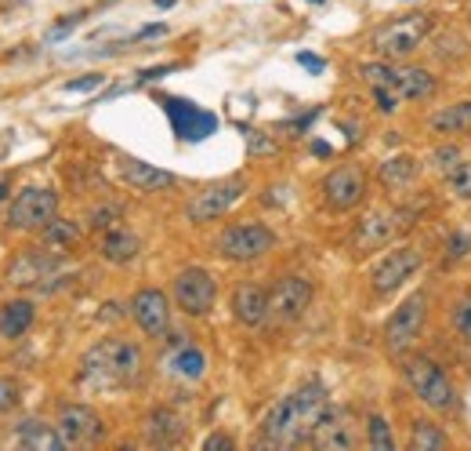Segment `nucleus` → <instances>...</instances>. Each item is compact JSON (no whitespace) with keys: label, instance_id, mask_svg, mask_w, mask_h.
<instances>
[{"label":"nucleus","instance_id":"obj_1","mask_svg":"<svg viewBox=\"0 0 471 451\" xmlns=\"http://www.w3.org/2000/svg\"><path fill=\"white\" fill-rule=\"evenodd\" d=\"M330 412V397L319 383H305L301 390L286 394L261 423V448H301L312 441L316 426Z\"/></svg>","mask_w":471,"mask_h":451},{"label":"nucleus","instance_id":"obj_2","mask_svg":"<svg viewBox=\"0 0 471 451\" xmlns=\"http://www.w3.org/2000/svg\"><path fill=\"white\" fill-rule=\"evenodd\" d=\"M145 354L131 339H102L80 357V383L91 390H124L142 379Z\"/></svg>","mask_w":471,"mask_h":451},{"label":"nucleus","instance_id":"obj_3","mask_svg":"<svg viewBox=\"0 0 471 451\" xmlns=\"http://www.w3.org/2000/svg\"><path fill=\"white\" fill-rule=\"evenodd\" d=\"M403 379H406V386L414 390V397H417L425 408H432V412H439V415L461 412V394H457V386L450 383V375H446L432 357H421V354L403 357Z\"/></svg>","mask_w":471,"mask_h":451},{"label":"nucleus","instance_id":"obj_4","mask_svg":"<svg viewBox=\"0 0 471 451\" xmlns=\"http://www.w3.org/2000/svg\"><path fill=\"white\" fill-rule=\"evenodd\" d=\"M359 77H363L370 87H392L403 102H428V98H436V91H439V80H436L425 66H392L388 58L363 62V66H359Z\"/></svg>","mask_w":471,"mask_h":451},{"label":"nucleus","instance_id":"obj_5","mask_svg":"<svg viewBox=\"0 0 471 451\" xmlns=\"http://www.w3.org/2000/svg\"><path fill=\"white\" fill-rule=\"evenodd\" d=\"M432 26H436L432 15H403V18H396V22H388L385 29L374 33V51L388 62H403L414 51H421Z\"/></svg>","mask_w":471,"mask_h":451},{"label":"nucleus","instance_id":"obj_6","mask_svg":"<svg viewBox=\"0 0 471 451\" xmlns=\"http://www.w3.org/2000/svg\"><path fill=\"white\" fill-rule=\"evenodd\" d=\"M425 317H428V292L421 288V292L406 295L396 306V313L388 317V324H385V350L392 357H406L417 346V339H421Z\"/></svg>","mask_w":471,"mask_h":451},{"label":"nucleus","instance_id":"obj_7","mask_svg":"<svg viewBox=\"0 0 471 451\" xmlns=\"http://www.w3.org/2000/svg\"><path fill=\"white\" fill-rule=\"evenodd\" d=\"M215 248L229 262H257L276 248V233L265 222H236L218 233Z\"/></svg>","mask_w":471,"mask_h":451},{"label":"nucleus","instance_id":"obj_8","mask_svg":"<svg viewBox=\"0 0 471 451\" xmlns=\"http://www.w3.org/2000/svg\"><path fill=\"white\" fill-rule=\"evenodd\" d=\"M403 230H410V211H399V208H374V211H366V215L356 222L352 248H356V251L388 248Z\"/></svg>","mask_w":471,"mask_h":451},{"label":"nucleus","instance_id":"obj_9","mask_svg":"<svg viewBox=\"0 0 471 451\" xmlns=\"http://www.w3.org/2000/svg\"><path fill=\"white\" fill-rule=\"evenodd\" d=\"M425 266V255H421V248H414V244H399V248H392L374 270H370V288H374V295H381V299H388V295H396L417 270Z\"/></svg>","mask_w":471,"mask_h":451},{"label":"nucleus","instance_id":"obj_10","mask_svg":"<svg viewBox=\"0 0 471 451\" xmlns=\"http://www.w3.org/2000/svg\"><path fill=\"white\" fill-rule=\"evenodd\" d=\"M160 106L171 120V131L182 138V142H204L218 131V117L189 98H178V95H160Z\"/></svg>","mask_w":471,"mask_h":451},{"label":"nucleus","instance_id":"obj_11","mask_svg":"<svg viewBox=\"0 0 471 451\" xmlns=\"http://www.w3.org/2000/svg\"><path fill=\"white\" fill-rule=\"evenodd\" d=\"M171 292H175V306L185 317H207L215 310V299H218V281L204 266H185L175 277Z\"/></svg>","mask_w":471,"mask_h":451},{"label":"nucleus","instance_id":"obj_12","mask_svg":"<svg viewBox=\"0 0 471 451\" xmlns=\"http://www.w3.org/2000/svg\"><path fill=\"white\" fill-rule=\"evenodd\" d=\"M243 193H246V179H222V182H211V186H204L189 204H185V219L189 222H196V226H204V222H215V219H222L229 208H236L239 200H243Z\"/></svg>","mask_w":471,"mask_h":451},{"label":"nucleus","instance_id":"obj_13","mask_svg":"<svg viewBox=\"0 0 471 451\" xmlns=\"http://www.w3.org/2000/svg\"><path fill=\"white\" fill-rule=\"evenodd\" d=\"M312 306V281L308 277H279L272 295H268V321L276 328H286V324H297L305 317V310Z\"/></svg>","mask_w":471,"mask_h":451},{"label":"nucleus","instance_id":"obj_14","mask_svg":"<svg viewBox=\"0 0 471 451\" xmlns=\"http://www.w3.org/2000/svg\"><path fill=\"white\" fill-rule=\"evenodd\" d=\"M58 211V193L47 186H29L22 190L11 208H7V226L11 230H44Z\"/></svg>","mask_w":471,"mask_h":451},{"label":"nucleus","instance_id":"obj_15","mask_svg":"<svg viewBox=\"0 0 471 451\" xmlns=\"http://www.w3.org/2000/svg\"><path fill=\"white\" fill-rule=\"evenodd\" d=\"M366 190H370L366 171L359 164H341L323 179V204L330 211H352L366 200Z\"/></svg>","mask_w":471,"mask_h":451},{"label":"nucleus","instance_id":"obj_16","mask_svg":"<svg viewBox=\"0 0 471 451\" xmlns=\"http://www.w3.org/2000/svg\"><path fill=\"white\" fill-rule=\"evenodd\" d=\"M131 317L149 339H164L171 332V299L160 288H142L131 299Z\"/></svg>","mask_w":471,"mask_h":451},{"label":"nucleus","instance_id":"obj_17","mask_svg":"<svg viewBox=\"0 0 471 451\" xmlns=\"http://www.w3.org/2000/svg\"><path fill=\"white\" fill-rule=\"evenodd\" d=\"M58 430H62V437H65L69 448H73V445H95V441H102V434H105L102 419H98L91 408H84V405H62V412H58Z\"/></svg>","mask_w":471,"mask_h":451},{"label":"nucleus","instance_id":"obj_18","mask_svg":"<svg viewBox=\"0 0 471 451\" xmlns=\"http://www.w3.org/2000/svg\"><path fill=\"white\" fill-rule=\"evenodd\" d=\"M308 445L319 451L356 448V445H359V434H356V426H352V415H348L345 408H337V412L330 408V412L323 415V423L316 426V434H312Z\"/></svg>","mask_w":471,"mask_h":451},{"label":"nucleus","instance_id":"obj_19","mask_svg":"<svg viewBox=\"0 0 471 451\" xmlns=\"http://www.w3.org/2000/svg\"><path fill=\"white\" fill-rule=\"evenodd\" d=\"M233 317L243 328H261L268 321V292L254 281L236 284L233 292Z\"/></svg>","mask_w":471,"mask_h":451},{"label":"nucleus","instance_id":"obj_20","mask_svg":"<svg viewBox=\"0 0 471 451\" xmlns=\"http://www.w3.org/2000/svg\"><path fill=\"white\" fill-rule=\"evenodd\" d=\"M120 175L138 193H156V190H171L175 186V175L171 171H164L156 164H145L138 157H120Z\"/></svg>","mask_w":471,"mask_h":451},{"label":"nucleus","instance_id":"obj_21","mask_svg":"<svg viewBox=\"0 0 471 451\" xmlns=\"http://www.w3.org/2000/svg\"><path fill=\"white\" fill-rule=\"evenodd\" d=\"M62 266V259H58V251H25V255H18L15 262H11V270H7V281L11 284H40V281H47L55 270Z\"/></svg>","mask_w":471,"mask_h":451},{"label":"nucleus","instance_id":"obj_22","mask_svg":"<svg viewBox=\"0 0 471 451\" xmlns=\"http://www.w3.org/2000/svg\"><path fill=\"white\" fill-rule=\"evenodd\" d=\"M11 445L29 448V451L69 448V445H65V437H62V430H58V426H51V423H44V419H25V423H18V426H15V434H11Z\"/></svg>","mask_w":471,"mask_h":451},{"label":"nucleus","instance_id":"obj_23","mask_svg":"<svg viewBox=\"0 0 471 451\" xmlns=\"http://www.w3.org/2000/svg\"><path fill=\"white\" fill-rule=\"evenodd\" d=\"M167 372L182 383H200L207 375V357L200 346H193V343H185V335H178L175 354L167 357Z\"/></svg>","mask_w":471,"mask_h":451},{"label":"nucleus","instance_id":"obj_24","mask_svg":"<svg viewBox=\"0 0 471 451\" xmlns=\"http://www.w3.org/2000/svg\"><path fill=\"white\" fill-rule=\"evenodd\" d=\"M138 251H142V241H138V233H131L127 226H113V230H105V233H102L98 255H102L105 262H113V266H127V262H135V259H138Z\"/></svg>","mask_w":471,"mask_h":451},{"label":"nucleus","instance_id":"obj_25","mask_svg":"<svg viewBox=\"0 0 471 451\" xmlns=\"http://www.w3.org/2000/svg\"><path fill=\"white\" fill-rule=\"evenodd\" d=\"M145 437L156 448H171L185 437V419L175 408H156V412L145 415Z\"/></svg>","mask_w":471,"mask_h":451},{"label":"nucleus","instance_id":"obj_26","mask_svg":"<svg viewBox=\"0 0 471 451\" xmlns=\"http://www.w3.org/2000/svg\"><path fill=\"white\" fill-rule=\"evenodd\" d=\"M417 175H421V164H417V157H410V153L388 157V160L377 168V182H381L388 193H403V190H410V186L417 182Z\"/></svg>","mask_w":471,"mask_h":451},{"label":"nucleus","instance_id":"obj_27","mask_svg":"<svg viewBox=\"0 0 471 451\" xmlns=\"http://www.w3.org/2000/svg\"><path fill=\"white\" fill-rule=\"evenodd\" d=\"M36 321V306L29 299H11L0 306V339H22Z\"/></svg>","mask_w":471,"mask_h":451},{"label":"nucleus","instance_id":"obj_28","mask_svg":"<svg viewBox=\"0 0 471 451\" xmlns=\"http://www.w3.org/2000/svg\"><path fill=\"white\" fill-rule=\"evenodd\" d=\"M428 131L439 135V138L468 135L471 131V98L468 102H457V106H446V109H436V113L428 117Z\"/></svg>","mask_w":471,"mask_h":451},{"label":"nucleus","instance_id":"obj_29","mask_svg":"<svg viewBox=\"0 0 471 451\" xmlns=\"http://www.w3.org/2000/svg\"><path fill=\"white\" fill-rule=\"evenodd\" d=\"M40 241H44V248H51V251H65V248H73L76 241H80V226L76 222H69V219H51L44 230H40Z\"/></svg>","mask_w":471,"mask_h":451},{"label":"nucleus","instance_id":"obj_30","mask_svg":"<svg viewBox=\"0 0 471 451\" xmlns=\"http://www.w3.org/2000/svg\"><path fill=\"white\" fill-rule=\"evenodd\" d=\"M406 448L410 451H443V448H450V437H446L436 423H425V419H421V423H414Z\"/></svg>","mask_w":471,"mask_h":451},{"label":"nucleus","instance_id":"obj_31","mask_svg":"<svg viewBox=\"0 0 471 451\" xmlns=\"http://www.w3.org/2000/svg\"><path fill=\"white\" fill-rule=\"evenodd\" d=\"M366 445L377 451L396 448V434H392V426H388L385 415H370V419H366Z\"/></svg>","mask_w":471,"mask_h":451},{"label":"nucleus","instance_id":"obj_32","mask_svg":"<svg viewBox=\"0 0 471 451\" xmlns=\"http://www.w3.org/2000/svg\"><path fill=\"white\" fill-rule=\"evenodd\" d=\"M446 190H450V197H457V200H471V160H457V168L454 171H446Z\"/></svg>","mask_w":471,"mask_h":451},{"label":"nucleus","instance_id":"obj_33","mask_svg":"<svg viewBox=\"0 0 471 451\" xmlns=\"http://www.w3.org/2000/svg\"><path fill=\"white\" fill-rule=\"evenodd\" d=\"M124 219V204H98V208H91V215H87V226L95 230V233H105V230H113L116 222Z\"/></svg>","mask_w":471,"mask_h":451},{"label":"nucleus","instance_id":"obj_34","mask_svg":"<svg viewBox=\"0 0 471 451\" xmlns=\"http://www.w3.org/2000/svg\"><path fill=\"white\" fill-rule=\"evenodd\" d=\"M450 328L471 346V292L468 295H461V299L450 306Z\"/></svg>","mask_w":471,"mask_h":451},{"label":"nucleus","instance_id":"obj_35","mask_svg":"<svg viewBox=\"0 0 471 451\" xmlns=\"http://www.w3.org/2000/svg\"><path fill=\"white\" fill-rule=\"evenodd\" d=\"M436 58H443V62H461L465 58V51H468V44H465V36L461 33H443L439 40H436Z\"/></svg>","mask_w":471,"mask_h":451},{"label":"nucleus","instance_id":"obj_36","mask_svg":"<svg viewBox=\"0 0 471 451\" xmlns=\"http://www.w3.org/2000/svg\"><path fill=\"white\" fill-rule=\"evenodd\" d=\"M457 160H461V146L457 142H446V146H439L432 153V168H439V171H454Z\"/></svg>","mask_w":471,"mask_h":451},{"label":"nucleus","instance_id":"obj_37","mask_svg":"<svg viewBox=\"0 0 471 451\" xmlns=\"http://www.w3.org/2000/svg\"><path fill=\"white\" fill-rule=\"evenodd\" d=\"M102 84H105V77H102V73H87V77L65 80V91H69V95H84V91H95V87H102Z\"/></svg>","mask_w":471,"mask_h":451},{"label":"nucleus","instance_id":"obj_38","mask_svg":"<svg viewBox=\"0 0 471 451\" xmlns=\"http://www.w3.org/2000/svg\"><path fill=\"white\" fill-rule=\"evenodd\" d=\"M370 91H374V102H377V109H381V113H396V109H399V102H403L392 87H370Z\"/></svg>","mask_w":471,"mask_h":451},{"label":"nucleus","instance_id":"obj_39","mask_svg":"<svg viewBox=\"0 0 471 451\" xmlns=\"http://www.w3.org/2000/svg\"><path fill=\"white\" fill-rule=\"evenodd\" d=\"M18 405V383L15 379H0V415L11 412Z\"/></svg>","mask_w":471,"mask_h":451},{"label":"nucleus","instance_id":"obj_40","mask_svg":"<svg viewBox=\"0 0 471 451\" xmlns=\"http://www.w3.org/2000/svg\"><path fill=\"white\" fill-rule=\"evenodd\" d=\"M250 153H276V138H265V131H246Z\"/></svg>","mask_w":471,"mask_h":451},{"label":"nucleus","instance_id":"obj_41","mask_svg":"<svg viewBox=\"0 0 471 451\" xmlns=\"http://www.w3.org/2000/svg\"><path fill=\"white\" fill-rule=\"evenodd\" d=\"M468 248H471V241L457 233V237L446 244V262H457V259H465V255H468Z\"/></svg>","mask_w":471,"mask_h":451},{"label":"nucleus","instance_id":"obj_42","mask_svg":"<svg viewBox=\"0 0 471 451\" xmlns=\"http://www.w3.org/2000/svg\"><path fill=\"white\" fill-rule=\"evenodd\" d=\"M297 62H301V66H305L308 73H316V77H319V73L326 69V62H323L319 55H312V51H297Z\"/></svg>","mask_w":471,"mask_h":451},{"label":"nucleus","instance_id":"obj_43","mask_svg":"<svg viewBox=\"0 0 471 451\" xmlns=\"http://www.w3.org/2000/svg\"><path fill=\"white\" fill-rule=\"evenodd\" d=\"M236 441L233 437H225V434H211L207 441H204V451H233Z\"/></svg>","mask_w":471,"mask_h":451},{"label":"nucleus","instance_id":"obj_44","mask_svg":"<svg viewBox=\"0 0 471 451\" xmlns=\"http://www.w3.org/2000/svg\"><path fill=\"white\" fill-rule=\"evenodd\" d=\"M80 18H84V15H69V18H65L58 29H51V40H62L69 29H76V26H80Z\"/></svg>","mask_w":471,"mask_h":451},{"label":"nucleus","instance_id":"obj_45","mask_svg":"<svg viewBox=\"0 0 471 451\" xmlns=\"http://www.w3.org/2000/svg\"><path fill=\"white\" fill-rule=\"evenodd\" d=\"M160 33H167V26H164V22H153V26L138 29V33H135V40H149V36H160Z\"/></svg>","mask_w":471,"mask_h":451},{"label":"nucleus","instance_id":"obj_46","mask_svg":"<svg viewBox=\"0 0 471 451\" xmlns=\"http://www.w3.org/2000/svg\"><path fill=\"white\" fill-rule=\"evenodd\" d=\"M312 153H316V157H330V146H326V142H316Z\"/></svg>","mask_w":471,"mask_h":451},{"label":"nucleus","instance_id":"obj_47","mask_svg":"<svg viewBox=\"0 0 471 451\" xmlns=\"http://www.w3.org/2000/svg\"><path fill=\"white\" fill-rule=\"evenodd\" d=\"M7 190H11V182H7V179H0V200L7 197Z\"/></svg>","mask_w":471,"mask_h":451},{"label":"nucleus","instance_id":"obj_48","mask_svg":"<svg viewBox=\"0 0 471 451\" xmlns=\"http://www.w3.org/2000/svg\"><path fill=\"white\" fill-rule=\"evenodd\" d=\"M156 7H175V0H156Z\"/></svg>","mask_w":471,"mask_h":451},{"label":"nucleus","instance_id":"obj_49","mask_svg":"<svg viewBox=\"0 0 471 451\" xmlns=\"http://www.w3.org/2000/svg\"><path fill=\"white\" fill-rule=\"evenodd\" d=\"M468 18H471V11H468Z\"/></svg>","mask_w":471,"mask_h":451}]
</instances>
